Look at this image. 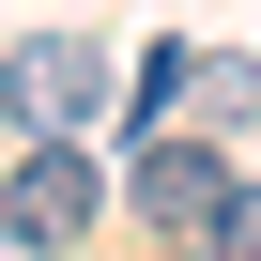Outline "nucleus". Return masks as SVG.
<instances>
[{
    "instance_id": "nucleus-1",
    "label": "nucleus",
    "mask_w": 261,
    "mask_h": 261,
    "mask_svg": "<svg viewBox=\"0 0 261 261\" xmlns=\"http://www.w3.org/2000/svg\"><path fill=\"white\" fill-rule=\"evenodd\" d=\"M92 215H108V185H92L77 139H31L16 169H0V246H16V261H77Z\"/></svg>"
},
{
    "instance_id": "nucleus-5",
    "label": "nucleus",
    "mask_w": 261,
    "mask_h": 261,
    "mask_svg": "<svg viewBox=\"0 0 261 261\" xmlns=\"http://www.w3.org/2000/svg\"><path fill=\"white\" fill-rule=\"evenodd\" d=\"M200 246H215V261H261V185H230V200H215V230H200Z\"/></svg>"
},
{
    "instance_id": "nucleus-4",
    "label": "nucleus",
    "mask_w": 261,
    "mask_h": 261,
    "mask_svg": "<svg viewBox=\"0 0 261 261\" xmlns=\"http://www.w3.org/2000/svg\"><path fill=\"white\" fill-rule=\"evenodd\" d=\"M215 200H230L215 139H185V123H169V139H139V215H154L169 246H200V230H215Z\"/></svg>"
},
{
    "instance_id": "nucleus-6",
    "label": "nucleus",
    "mask_w": 261,
    "mask_h": 261,
    "mask_svg": "<svg viewBox=\"0 0 261 261\" xmlns=\"http://www.w3.org/2000/svg\"><path fill=\"white\" fill-rule=\"evenodd\" d=\"M169 261H215V246H169Z\"/></svg>"
},
{
    "instance_id": "nucleus-2",
    "label": "nucleus",
    "mask_w": 261,
    "mask_h": 261,
    "mask_svg": "<svg viewBox=\"0 0 261 261\" xmlns=\"http://www.w3.org/2000/svg\"><path fill=\"white\" fill-rule=\"evenodd\" d=\"M92 108H108V46L92 31H31L0 62V123L16 139H92Z\"/></svg>"
},
{
    "instance_id": "nucleus-3",
    "label": "nucleus",
    "mask_w": 261,
    "mask_h": 261,
    "mask_svg": "<svg viewBox=\"0 0 261 261\" xmlns=\"http://www.w3.org/2000/svg\"><path fill=\"white\" fill-rule=\"evenodd\" d=\"M139 108L230 139V123H261V62H246V46H154V62H139Z\"/></svg>"
}]
</instances>
